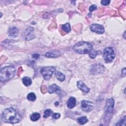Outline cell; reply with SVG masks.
<instances>
[{
    "mask_svg": "<svg viewBox=\"0 0 126 126\" xmlns=\"http://www.w3.org/2000/svg\"><path fill=\"white\" fill-rule=\"evenodd\" d=\"M89 57L92 59H94L96 56H97V52L95 50H93L92 49L90 52L89 53Z\"/></svg>",
    "mask_w": 126,
    "mask_h": 126,
    "instance_id": "cell-23",
    "label": "cell"
},
{
    "mask_svg": "<svg viewBox=\"0 0 126 126\" xmlns=\"http://www.w3.org/2000/svg\"><path fill=\"white\" fill-rule=\"evenodd\" d=\"M52 114H53V111L51 109H46L44 111V114H43V117L44 118H46L50 116Z\"/></svg>",
    "mask_w": 126,
    "mask_h": 126,
    "instance_id": "cell-22",
    "label": "cell"
},
{
    "mask_svg": "<svg viewBox=\"0 0 126 126\" xmlns=\"http://www.w3.org/2000/svg\"><path fill=\"white\" fill-rule=\"evenodd\" d=\"M103 57L105 63H109L112 62L115 57L114 49L111 47L105 48L103 50Z\"/></svg>",
    "mask_w": 126,
    "mask_h": 126,
    "instance_id": "cell-4",
    "label": "cell"
},
{
    "mask_svg": "<svg viewBox=\"0 0 126 126\" xmlns=\"http://www.w3.org/2000/svg\"><path fill=\"white\" fill-rule=\"evenodd\" d=\"M77 121L80 125H84L85 124L87 123L88 121V120L86 116H83V117L79 118L77 119Z\"/></svg>",
    "mask_w": 126,
    "mask_h": 126,
    "instance_id": "cell-20",
    "label": "cell"
},
{
    "mask_svg": "<svg viewBox=\"0 0 126 126\" xmlns=\"http://www.w3.org/2000/svg\"><path fill=\"white\" fill-rule=\"evenodd\" d=\"M76 99L75 97L71 96L69 98L67 101V106L69 109L73 108L76 105Z\"/></svg>",
    "mask_w": 126,
    "mask_h": 126,
    "instance_id": "cell-15",
    "label": "cell"
},
{
    "mask_svg": "<svg viewBox=\"0 0 126 126\" xmlns=\"http://www.w3.org/2000/svg\"><path fill=\"white\" fill-rule=\"evenodd\" d=\"M18 32H19L18 29L15 27L9 28L8 31V34L9 36L12 38H14L17 37V36L18 35Z\"/></svg>",
    "mask_w": 126,
    "mask_h": 126,
    "instance_id": "cell-13",
    "label": "cell"
},
{
    "mask_svg": "<svg viewBox=\"0 0 126 126\" xmlns=\"http://www.w3.org/2000/svg\"><path fill=\"white\" fill-rule=\"evenodd\" d=\"M92 47V45L88 42L80 41L74 45L73 49L78 54H86L90 52Z\"/></svg>",
    "mask_w": 126,
    "mask_h": 126,
    "instance_id": "cell-2",
    "label": "cell"
},
{
    "mask_svg": "<svg viewBox=\"0 0 126 126\" xmlns=\"http://www.w3.org/2000/svg\"><path fill=\"white\" fill-rule=\"evenodd\" d=\"M126 116H124V118L121 120L120 122H118L117 124H116V126H125V123H126Z\"/></svg>",
    "mask_w": 126,
    "mask_h": 126,
    "instance_id": "cell-24",
    "label": "cell"
},
{
    "mask_svg": "<svg viewBox=\"0 0 126 126\" xmlns=\"http://www.w3.org/2000/svg\"><path fill=\"white\" fill-rule=\"evenodd\" d=\"M62 30L65 33H68L71 31L70 25L69 23H66L62 26Z\"/></svg>",
    "mask_w": 126,
    "mask_h": 126,
    "instance_id": "cell-18",
    "label": "cell"
},
{
    "mask_svg": "<svg viewBox=\"0 0 126 126\" xmlns=\"http://www.w3.org/2000/svg\"><path fill=\"white\" fill-rule=\"evenodd\" d=\"M81 108L82 110L86 112L91 111L93 109V103L88 100H83L81 101Z\"/></svg>",
    "mask_w": 126,
    "mask_h": 126,
    "instance_id": "cell-7",
    "label": "cell"
},
{
    "mask_svg": "<svg viewBox=\"0 0 126 126\" xmlns=\"http://www.w3.org/2000/svg\"><path fill=\"white\" fill-rule=\"evenodd\" d=\"M61 55V53L59 51H51L47 52L45 54V57L49 58H57Z\"/></svg>",
    "mask_w": 126,
    "mask_h": 126,
    "instance_id": "cell-14",
    "label": "cell"
},
{
    "mask_svg": "<svg viewBox=\"0 0 126 126\" xmlns=\"http://www.w3.org/2000/svg\"><path fill=\"white\" fill-rule=\"evenodd\" d=\"M61 117V115L59 113H55L52 115V118L54 119H58Z\"/></svg>",
    "mask_w": 126,
    "mask_h": 126,
    "instance_id": "cell-25",
    "label": "cell"
},
{
    "mask_svg": "<svg viewBox=\"0 0 126 126\" xmlns=\"http://www.w3.org/2000/svg\"><path fill=\"white\" fill-rule=\"evenodd\" d=\"M90 30L98 34H102L104 32V29L102 25L93 24L90 26Z\"/></svg>",
    "mask_w": 126,
    "mask_h": 126,
    "instance_id": "cell-8",
    "label": "cell"
},
{
    "mask_svg": "<svg viewBox=\"0 0 126 126\" xmlns=\"http://www.w3.org/2000/svg\"><path fill=\"white\" fill-rule=\"evenodd\" d=\"M22 82L23 84L27 87L30 86L32 83V80L31 78L28 76H25L23 77L22 79Z\"/></svg>",
    "mask_w": 126,
    "mask_h": 126,
    "instance_id": "cell-17",
    "label": "cell"
},
{
    "mask_svg": "<svg viewBox=\"0 0 126 126\" xmlns=\"http://www.w3.org/2000/svg\"><path fill=\"white\" fill-rule=\"evenodd\" d=\"M110 2V0H103L101 1V4L103 5H108Z\"/></svg>",
    "mask_w": 126,
    "mask_h": 126,
    "instance_id": "cell-26",
    "label": "cell"
},
{
    "mask_svg": "<svg viewBox=\"0 0 126 126\" xmlns=\"http://www.w3.org/2000/svg\"><path fill=\"white\" fill-rule=\"evenodd\" d=\"M1 118L4 123L16 124L21 120L22 117L16 109L13 108H8L3 110Z\"/></svg>",
    "mask_w": 126,
    "mask_h": 126,
    "instance_id": "cell-1",
    "label": "cell"
},
{
    "mask_svg": "<svg viewBox=\"0 0 126 126\" xmlns=\"http://www.w3.org/2000/svg\"><path fill=\"white\" fill-rule=\"evenodd\" d=\"M40 118V115L39 113H37V112H35L33 113L32 114V115L30 117V119L31 120L33 121V122H35L37 121L39 118Z\"/></svg>",
    "mask_w": 126,
    "mask_h": 126,
    "instance_id": "cell-19",
    "label": "cell"
},
{
    "mask_svg": "<svg viewBox=\"0 0 126 126\" xmlns=\"http://www.w3.org/2000/svg\"><path fill=\"white\" fill-rule=\"evenodd\" d=\"M104 71V67L101 64H95L94 67H92L91 72H93L94 74L99 73V72L102 73Z\"/></svg>",
    "mask_w": 126,
    "mask_h": 126,
    "instance_id": "cell-11",
    "label": "cell"
},
{
    "mask_svg": "<svg viewBox=\"0 0 126 126\" xmlns=\"http://www.w3.org/2000/svg\"><path fill=\"white\" fill-rule=\"evenodd\" d=\"M55 76L56 78L60 81L63 82L65 80V75L61 72L60 71H57L55 72Z\"/></svg>",
    "mask_w": 126,
    "mask_h": 126,
    "instance_id": "cell-16",
    "label": "cell"
},
{
    "mask_svg": "<svg viewBox=\"0 0 126 126\" xmlns=\"http://www.w3.org/2000/svg\"><path fill=\"white\" fill-rule=\"evenodd\" d=\"M77 86L78 88L82 91L88 93L90 91V88H89L82 81H79L77 83Z\"/></svg>",
    "mask_w": 126,
    "mask_h": 126,
    "instance_id": "cell-12",
    "label": "cell"
},
{
    "mask_svg": "<svg viewBox=\"0 0 126 126\" xmlns=\"http://www.w3.org/2000/svg\"><path fill=\"white\" fill-rule=\"evenodd\" d=\"M48 91L50 94L56 93L58 94H61L62 92L61 88L58 86H57L56 84H53L50 86L48 88Z\"/></svg>",
    "mask_w": 126,
    "mask_h": 126,
    "instance_id": "cell-9",
    "label": "cell"
},
{
    "mask_svg": "<svg viewBox=\"0 0 126 126\" xmlns=\"http://www.w3.org/2000/svg\"><path fill=\"white\" fill-rule=\"evenodd\" d=\"M15 74V68L13 66H7L2 68L0 72L1 82L6 81L12 78Z\"/></svg>",
    "mask_w": 126,
    "mask_h": 126,
    "instance_id": "cell-3",
    "label": "cell"
},
{
    "mask_svg": "<svg viewBox=\"0 0 126 126\" xmlns=\"http://www.w3.org/2000/svg\"><path fill=\"white\" fill-rule=\"evenodd\" d=\"M56 71V68L54 66H46L43 67L40 70V72L44 79L46 80H49L52 77V74Z\"/></svg>",
    "mask_w": 126,
    "mask_h": 126,
    "instance_id": "cell-5",
    "label": "cell"
},
{
    "mask_svg": "<svg viewBox=\"0 0 126 126\" xmlns=\"http://www.w3.org/2000/svg\"><path fill=\"white\" fill-rule=\"evenodd\" d=\"M39 56H40V55L39 54H37V53H34V54H32V58L35 59H38L39 57Z\"/></svg>",
    "mask_w": 126,
    "mask_h": 126,
    "instance_id": "cell-28",
    "label": "cell"
},
{
    "mask_svg": "<svg viewBox=\"0 0 126 126\" xmlns=\"http://www.w3.org/2000/svg\"><path fill=\"white\" fill-rule=\"evenodd\" d=\"M122 75H123V76H125L126 75V71H125V68H124L122 70Z\"/></svg>",
    "mask_w": 126,
    "mask_h": 126,
    "instance_id": "cell-29",
    "label": "cell"
},
{
    "mask_svg": "<svg viewBox=\"0 0 126 126\" xmlns=\"http://www.w3.org/2000/svg\"><path fill=\"white\" fill-rule=\"evenodd\" d=\"M97 8V6L94 5V4H93V5H92L90 8H89V10L90 12H92L94 10H96Z\"/></svg>",
    "mask_w": 126,
    "mask_h": 126,
    "instance_id": "cell-27",
    "label": "cell"
},
{
    "mask_svg": "<svg viewBox=\"0 0 126 126\" xmlns=\"http://www.w3.org/2000/svg\"><path fill=\"white\" fill-rule=\"evenodd\" d=\"M27 97L28 100H29L30 101H34L36 99V96L35 94L33 93H29L27 95Z\"/></svg>",
    "mask_w": 126,
    "mask_h": 126,
    "instance_id": "cell-21",
    "label": "cell"
},
{
    "mask_svg": "<svg viewBox=\"0 0 126 126\" xmlns=\"http://www.w3.org/2000/svg\"><path fill=\"white\" fill-rule=\"evenodd\" d=\"M114 106V100L113 98H109L106 101L104 111L106 115H110L113 111Z\"/></svg>",
    "mask_w": 126,
    "mask_h": 126,
    "instance_id": "cell-6",
    "label": "cell"
},
{
    "mask_svg": "<svg viewBox=\"0 0 126 126\" xmlns=\"http://www.w3.org/2000/svg\"><path fill=\"white\" fill-rule=\"evenodd\" d=\"M33 31V29L32 28V27H29L28 29L26 30V34L25 37L26 40H32L33 38H34V34L32 33Z\"/></svg>",
    "mask_w": 126,
    "mask_h": 126,
    "instance_id": "cell-10",
    "label": "cell"
}]
</instances>
